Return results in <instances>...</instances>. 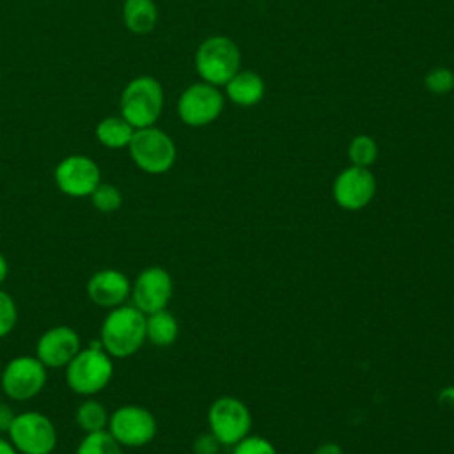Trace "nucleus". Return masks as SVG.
<instances>
[{
  "label": "nucleus",
  "mask_w": 454,
  "mask_h": 454,
  "mask_svg": "<svg viewBox=\"0 0 454 454\" xmlns=\"http://www.w3.org/2000/svg\"><path fill=\"white\" fill-rule=\"evenodd\" d=\"M241 53L236 43L225 35L202 41L195 51V69L211 85H225L239 71Z\"/></svg>",
  "instance_id": "obj_4"
},
{
  "label": "nucleus",
  "mask_w": 454,
  "mask_h": 454,
  "mask_svg": "<svg viewBox=\"0 0 454 454\" xmlns=\"http://www.w3.org/2000/svg\"><path fill=\"white\" fill-rule=\"evenodd\" d=\"M74 454H122V447L106 429H103L96 433H85Z\"/></svg>",
  "instance_id": "obj_21"
},
{
  "label": "nucleus",
  "mask_w": 454,
  "mask_h": 454,
  "mask_svg": "<svg viewBox=\"0 0 454 454\" xmlns=\"http://www.w3.org/2000/svg\"><path fill=\"white\" fill-rule=\"evenodd\" d=\"M7 275H9V264H7V259L0 254V287L5 282Z\"/></svg>",
  "instance_id": "obj_30"
},
{
  "label": "nucleus",
  "mask_w": 454,
  "mask_h": 454,
  "mask_svg": "<svg viewBox=\"0 0 454 454\" xmlns=\"http://www.w3.org/2000/svg\"><path fill=\"white\" fill-rule=\"evenodd\" d=\"M440 401H447V404H454V387H447L440 394Z\"/></svg>",
  "instance_id": "obj_32"
},
{
  "label": "nucleus",
  "mask_w": 454,
  "mask_h": 454,
  "mask_svg": "<svg viewBox=\"0 0 454 454\" xmlns=\"http://www.w3.org/2000/svg\"><path fill=\"white\" fill-rule=\"evenodd\" d=\"M0 454H18V450L12 447V443L0 436Z\"/></svg>",
  "instance_id": "obj_31"
},
{
  "label": "nucleus",
  "mask_w": 454,
  "mask_h": 454,
  "mask_svg": "<svg viewBox=\"0 0 454 454\" xmlns=\"http://www.w3.org/2000/svg\"><path fill=\"white\" fill-rule=\"evenodd\" d=\"M18 323V307L14 298L0 287V339L7 337Z\"/></svg>",
  "instance_id": "obj_24"
},
{
  "label": "nucleus",
  "mask_w": 454,
  "mask_h": 454,
  "mask_svg": "<svg viewBox=\"0 0 454 454\" xmlns=\"http://www.w3.org/2000/svg\"><path fill=\"white\" fill-rule=\"evenodd\" d=\"M64 369L69 390L83 397L99 394L114 378L112 356L101 348L99 340L82 348Z\"/></svg>",
  "instance_id": "obj_2"
},
{
  "label": "nucleus",
  "mask_w": 454,
  "mask_h": 454,
  "mask_svg": "<svg viewBox=\"0 0 454 454\" xmlns=\"http://www.w3.org/2000/svg\"><path fill=\"white\" fill-rule=\"evenodd\" d=\"M14 417H16L14 410L9 404L0 403V433H7L9 431Z\"/></svg>",
  "instance_id": "obj_28"
},
{
  "label": "nucleus",
  "mask_w": 454,
  "mask_h": 454,
  "mask_svg": "<svg viewBox=\"0 0 454 454\" xmlns=\"http://www.w3.org/2000/svg\"><path fill=\"white\" fill-rule=\"evenodd\" d=\"M108 417L110 413L106 411V408L92 397L82 401L74 411V420L83 433H96L106 429Z\"/></svg>",
  "instance_id": "obj_20"
},
{
  "label": "nucleus",
  "mask_w": 454,
  "mask_h": 454,
  "mask_svg": "<svg viewBox=\"0 0 454 454\" xmlns=\"http://www.w3.org/2000/svg\"><path fill=\"white\" fill-rule=\"evenodd\" d=\"M424 85L433 94L450 92L454 89V73L447 67H434L426 74Z\"/></svg>",
  "instance_id": "obj_25"
},
{
  "label": "nucleus",
  "mask_w": 454,
  "mask_h": 454,
  "mask_svg": "<svg viewBox=\"0 0 454 454\" xmlns=\"http://www.w3.org/2000/svg\"><path fill=\"white\" fill-rule=\"evenodd\" d=\"M53 177L57 188L64 195L82 199L89 197L101 183V170L92 158L83 154H71L59 161Z\"/></svg>",
  "instance_id": "obj_11"
},
{
  "label": "nucleus",
  "mask_w": 454,
  "mask_h": 454,
  "mask_svg": "<svg viewBox=\"0 0 454 454\" xmlns=\"http://www.w3.org/2000/svg\"><path fill=\"white\" fill-rule=\"evenodd\" d=\"M312 454H342V449L339 443L333 442H325L321 445L316 447V450Z\"/></svg>",
  "instance_id": "obj_29"
},
{
  "label": "nucleus",
  "mask_w": 454,
  "mask_h": 454,
  "mask_svg": "<svg viewBox=\"0 0 454 454\" xmlns=\"http://www.w3.org/2000/svg\"><path fill=\"white\" fill-rule=\"evenodd\" d=\"M122 21L133 34L144 35L153 32L158 23V7L154 0H124Z\"/></svg>",
  "instance_id": "obj_17"
},
{
  "label": "nucleus",
  "mask_w": 454,
  "mask_h": 454,
  "mask_svg": "<svg viewBox=\"0 0 454 454\" xmlns=\"http://www.w3.org/2000/svg\"><path fill=\"white\" fill-rule=\"evenodd\" d=\"M133 163L145 174H165L176 163L174 140L154 126L135 129L128 145Z\"/></svg>",
  "instance_id": "obj_5"
},
{
  "label": "nucleus",
  "mask_w": 454,
  "mask_h": 454,
  "mask_svg": "<svg viewBox=\"0 0 454 454\" xmlns=\"http://www.w3.org/2000/svg\"><path fill=\"white\" fill-rule=\"evenodd\" d=\"M179 333L177 319L167 309L145 314V340L158 348H167L176 342Z\"/></svg>",
  "instance_id": "obj_18"
},
{
  "label": "nucleus",
  "mask_w": 454,
  "mask_h": 454,
  "mask_svg": "<svg viewBox=\"0 0 454 454\" xmlns=\"http://www.w3.org/2000/svg\"><path fill=\"white\" fill-rule=\"evenodd\" d=\"M131 280L121 270L105 268L92 273L87 280V296L101 309H115L128 301Z\"/></svg>",
  "instance_id": "obj_15"
},
{
  "label": "nucleus",
  "mask_w": 454,
  "mask_h": 454,
  "mask_svg": "<svg viewBox=\"0 0 454 454\" xmlns=\"http://www.w3.org/2000/svg\"><path fill=\"white\" fill-rule=\"evenodd\" d=\"M227 98L239 106H254L264 96V82L255 71H238L225 83Z\"/></svg>",
  "instance_id": "obj_16"
},
{
  "label": "nucleus",
  "mask_w": 454,
  "mask_h": 454,
  "mask_svg": "<svg viewBox=\"0 0 454 454\" xmlns=\"http://www.w3.org/2000/svg\"><path fill=\"white\" fill-rule=\"evenodd\" d=\"M46 367L37 356L20 355L11 358L0 376L4 394L11 401H30L39 395L46 385Z\"/></svg>",
  "instance_id": "obj_7"
},
{
  "label": "nucleus",
  "mask_w": 454,
  "mask_h": 454,
  "mask_svg": "<svg viewBox=\"0 0 454 454\" xmlns=\"http://www.w3.org/2000/svg\"><path fill=\"white\" fill-rule=\"evenodd\" d=\"M333 199L348 211H358L365 207L376 193V179L369 168L348 167L333 181Z\"/></svg>",
  "instance_id": "obj_13"
},
{
  "label": "nucleus",
  "mask_w": 454,
  "mask_h": 454,
  "mask_svg": "<svg viewBox=\"0 0 454 454\" xmlns=\"http://www.w3.org/2000/svg\"><path fill=\"white\" fill-rule=\"evenodd\" d=\"M119 106L135 129L154 126L163 110V87L153 76H137L122 89Z\"/></svg>",
  "instance_id": "obj_3"
},
{
  "label": "nucleus",
  "mask_w": 454,
  "mask_h": 454,
  "mask_svg": "<svg viewBox=\"0 0 454 454\" xmlns=\"http://www.w3.org/2000/svg\"><path fill=\"white\" fill-rule=\"evenodd\" d=\"M135 128L122 115H110L98 122L96 138L108 149H124L129 145Z\"/></svg>",
  "instance_id": "obj_19"
},
{
  "label": "nucleus",
  "mask_w": 454,
  "mask_h": 454,
  "mask_svg": "<svg viewBox=\"0 0 454 454\" xmlns=\"http://www.w3.org/2000/svg\"><path fill=\"white\" fill-rule=\"evenodd\" d=\"M92 206L101 213H114L122 206V193L110 183H99L89 195Z\"/></svg>",
  "instance_id": "obj_23"
},
{
  "label": "nucleus",
  "mask_w": 454,
  "mask_h": 454,
  "mask_svg": "<svg viewBox=\"0 0 454 454\" xmlns=\"http://www.w3.org/2000/svg\"><path fill=\"white\" fill-rule=\"evenodd\" d=\"M223 110L222 92L206 82H199L183 90L177 99L179 119L192 128L207 126L218 119Z\"/></svg>",
  "instance_id": "obj_10"
},
{
  "label": "nucleus",
  "mask_w": 454,
  "mask_h": 454,
  "mask_svg": "<svg viewBox=\"0 0 454 454\" xmlns=\"http://www.w3.org/2000/svg\"><path fill=\"white\" fill-rule=\"evenodd\" d=\"M209 431L222 445H236L250 434L252 415L248 406L232 395L218 397L207 410Z\"/></svg>",
  "instance_id": "obj_9"
},
{
  "label": "nucleus",
  "mask_w": 454,
  "mask_h": 454,
  "mask_svg": "<svg viewBox=\"0 0 454 454\" xmlns=\"http://www.w3.org/2000/svg\"><path fill=\"white\" fill-rule=\"evenodd\" d=\"M222 443L220 440L211 433H200L195 440H193V452L195 454H218Z\"/></svg>",
  "instance_id": "obj_27"
},
{
  "label": "nucleus",
  "mask_w": 454,
  "mask_h": 454,
  "mask_svg": "<svg viewBox=\"0 0 454 454\" xmlns=\"http://www.w3.org/2000/svg\"><path fill=\"white\" fill-rule=\"evenodd\" d=\"M82 349L80 335L74 328L59 325L41 333L35 342V356L46 369H62Z\"/></svg>",
  "instance_id": "obj_14"
},
{
  "label": "nucleus",
  "mask_w": 454,
  "mask_h": 454,
  "mask_svg": "<svg viewBox=\"0 0 454 454\" xmlns=\"http://www.w3.org/2000/svg\"><path fill=\"white\" fill-rule=\"evenodd\" d=\"M232 454H277V449L270 440L248 434L234 445Z\"/></svg>",
  "instance_id": "obj_26"
},
{
  "label": "nucleus",
  "mask_w": 454,
  "mask_h": 454,
  "mask_svg": "<svg viewBox=\"0 0 454 454\" xmlns=\"http://www.w3.org/2000/svg\"><path fill=\"white\" fill-rule=\"evenodd\" d=\"M106 431L121 447H144L156 436L154 415L138 404H122L108 417Z\"/></svg>",
  "instance_id": "obj_8"
},
{
  "label": "nucleus",
  "mask_w": 454,
  "mask_h": 454,
  "mask_svg": "<svg viewBox=\"0 0 454 454\" xmlns=\"http://www.w3.org/2000/svg\"><path fill=\"white\" fill-rule=\"evenodd\" d=\"M348 156L351 165L369 168L378 158V144L369 135H356L348 145Z\"/></svg>",
  "instance_id": "obj_22"
},
{
  "label": "nucleus",
  "mask_w": 454,
  "mask_h": 454,
  "mask_svg": "<svg viewBox=\"0 0 454 454\" xmlns=\"http://www.w3.org/2000/svg\"><path fill=\"white\" fill-rule=\"evenodd\" d=\"M174 293L170 273L161 266L144 268L131 282V305L140 312L151 314L167 309Z\"/></svg>",
  "instance_id": "obj_12"
},
{
  "label": "nucleus",
  "mask_w": 454,
  "mask_h": 454,
  "mask_svg": "<svg viewBox=\"0 0 454 454\" xmlns=\"http://www.w3.org/2000/svg\"><path fill=\"white\" fill-rule=\"evenodd\" d=\"M7 440L18 454H51L57 449L59 434L51 419L41 411L16 413Z\"/></svg>",
  "instance_id": "obj_6"
},
{
  "label": "nucleus",
  "mask_w": 454,
  "mask_h": 454,
  "mask_svg": "<svg viewBox=\"0 0 454 454\" xmlns=\"http://www.w3.org/2000/svg\"><path fill=\"white\" fill-rule=\"evenodd\" d=\"M99 344L112 358H128L145 342V314L135 305L110 309L99 328Z\"/></svg>",
  "instance_id": "obj_1"
}]
</instances>
